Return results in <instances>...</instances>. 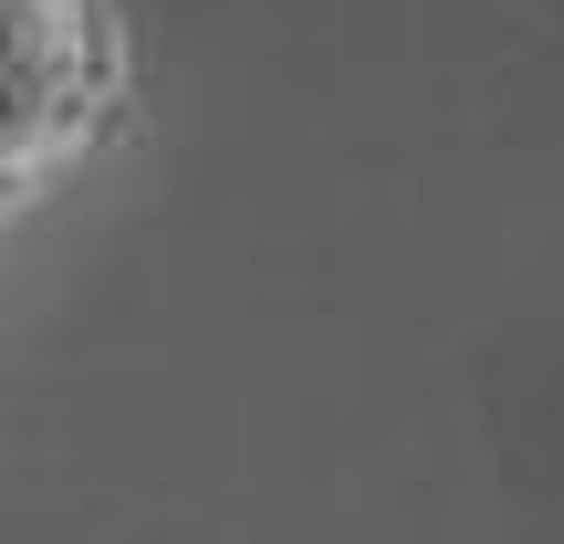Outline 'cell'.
Segmentation results:
<instances>
[{"mask_svg": "<svg viewBox=\"0 0 564 544\" xmlns=\"http://www.w3.org/2000/svg\"><path fill=\"white\" fill-rule=\"evenodd\" d=\"M116 95L105 0H0V200L53 179Z\"/></svg>", "mask_w": 564, "mask_h": 544, "instance_id": "obj_1", "label": "cell"}]
</instances>
